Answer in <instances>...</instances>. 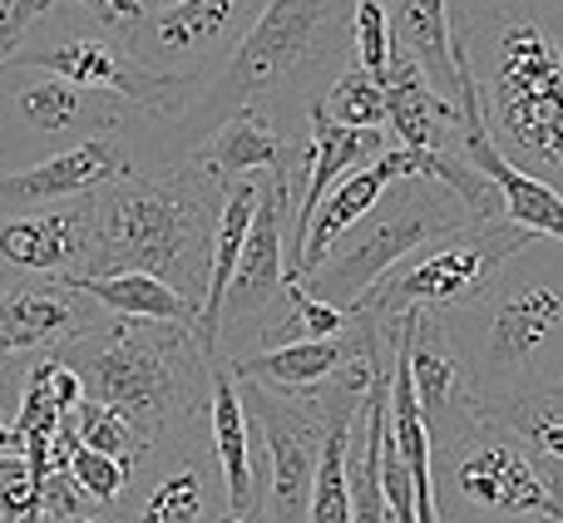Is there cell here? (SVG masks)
<instances>
[{
	"label": "cell",
	"mask_w": 563,
	"mask_h": 523,
	"mask_svg": "<svg viewBox=\"0 0 563 523\" xmlns=\"http://www.w3.org/2000/svg\"><path fill=\"white\" fill-rule=\"evenodd\" d=\"M79 523H109V514H104V509H99V514H89V519H79Z\"/></svg>",
	"instance_id": "cell-36"
},
{
	"label": "cell",
	"mask_w": 563,
	"mask_h": 523,
	"mask_svg": "<svg viewBox=\"0 0 563 523\" xmlns=\"http://www.w3.org/2000/svg\"><path fill=\"white\" fill-rule=\"evenodd\" d=\"M396 30H390V0H351V59L366 75L386 79Z\"/></svg>",
	"instance_id": "cell-27"
},
{
	"label": "cell",
	"mask_w": 563,
	"mask_h": 523,
	"mask_svg": "<svg viewBox=\"0 0 563 523\" xmlns=\"http://www.w3.org/2000/svg\"><path fill=\"white\" fill-rule=\"evenodd\" d=\"M238 390H243L247 420L257 425L263 455H267L257 519L263 523H307L327 420H321V410L311 405V400H287V396H277V390L257 386V380H238Z\"/></svg>",
	"instance_id": "cell-13"
},
{
	"label": "cell",
	"mask_w": 563,
	"mask_h": 523,
	"mask_svg": "<svg viewBox=\"0 0 563 523\" xmlns=\"http://www.w3.org/2000/svg\"><path fill=\"white\" fill-rule=\"evenodd\" d=\"M390 30H396V45L416 55V65L426 69L430 85L465 114V124H485L475 79L460 65V49H455L450 0H390Z\"/></svg>",
	"instance_id": "cell-17"
},
{
	"label": "cell",
	"mask_w": 563,
	"mask_h": 523,
	"mask_svg": "<svg viewBox=\"0 0 563 523\" xmlns=\"http://www.w3.org/2000/svg\"><path fill=\"white\" fill-rule=\"evenodd\" d=\"M99 316L104 307L89 291L0 267V366L30 370L40 356H55L75 336H85Z\"/></svg>",
	"instance_id": "cell-14"
},
{
	"label": "cell",
	"mask_w": 563,
	"mask_h": 523,
	"mask_svg": "<svg viewBox=\"0 0 563 523\" xmlns=\"http://www.w3.org/2000/svg\"><path fill=\"white\" fill-rule=\"evenodd\" d=\"M460 223H470V213L445 183L420 178V174L396 178V183L380 193V203L371 208L366 218H356V223L336 237V247L321 257V267L307 271L301 281H307L321 301L351 311V307H361V297H366L390 267H400V262L410 253H420L430 237L450 233V227H460Z\"/></svg>",
	"instance_id": "cell-7"
},
{
	"label": "cell",
	"mask_w": 563,
	"mask_h": 523,
	"mask_svg": "<svg viewBox=\"0 0 563 523\" xmlns=\"http://www.w3.org/2000/svg\"><path fill=\"white\" fill-rule=\"evenodd\" d=\"M470 400L563 380V243L534 237L470 301L440 311Z\"/></svg>",
	"instance_id": "cell-3"
},
{
	"label": "cell",
	"mask_w": 563,
	"mask_h": 523,
	"mask_svg": "<svg viewBox=\"0 0 563 523\" xmlns=\"http://www.w3.org/2000/svg\"><path fill=\"white\" fill-rule=\"evenodd\" d=\"M534 243V233L515 227L509 218H470L450 233L430 237L420 253L390 267L376 287L361 297V311L376 321H400L410 311H450L470 301L519 247ZM356 311V307H351Z\"/></svg>",
	"instance_id": "cell-8"
},
{
	"label": "cell",
	"mask_w": 563,
	"mask_h": 523,
	"mask_svg": "<svg viewBox=\"0 0 563 523\" xmlns=\"http://www.w3.org/2000/svg\"><path fill=\"white\" fill-rule=\"evenodd\" d=\"M223 523H263V519H257V514H228Z\"/></svg>",
	"instance_id": "cell-35"
},
{
	"label": "cell",
	"mask_w": 563,
	"mask_h": 523,
	"mask_svg": "<svg viewBox=\"0 0 563 523\" xmlns=\"http://www.w3.org/2000/svg\"><path fill=\"white\" fill-rule=\"evenodd\" d=\"M263 5L267 0H168L148 10L144 25L129 35V55L154 75L184 79L203 94V85L253 30Z\"/></svg>",
	"instance_id": "cell-11"
},
{
	"label": "cell",
	"mask_w": 563,
	"mask_h": 523,
	"mask_svg": "<svg viewBox=\"0 0 563 523\" xmlns=\"http://www.w3.org/2000/svg\"><path fill=\"white\" fill-rule=\"evenodd\" d=\"M321 420H327V435H321V465H317L307 523H351V435H356L361 415H321Z\"/></svg>",
	"instance_id": "cell-25"
},
{
	"label": "cell",
	"mask_w": 563,
	"mask_h": 523,
	"mask_svg": "<svg viewBox=\"0 0 563 523\" xmlns=\"http://www.w3.org/2000/svg\"><path fill=\"white\" fill-rule=\"evenodd\" d=\"M371 326H376V316L356 307V321L341 336H301V341H282L273 350H247V356H223V360L233 366L238 380H257V386L277 390L287 400H317V390L361 350Z\"/></svg>",
	"instance_id": "cell-16"
},
{
	"label": "cell",
	"mask_w": 563,
	"mask_h": 523,
	"mask_svg": "<svg viewBox=\"0 0 563 523\" xmlns=\"http://www.w3.org/2000/svg\"><path fill=\"white\" fill-rule=\"evenodd\" d=\"M435 445V499L445 519H534L559 504V489L529 449L505 425L485 420L475 405L450 410L430 425Z\"/></svg>",
	"instance_id": "cell-6"
},
{
	"label": "cell",
	"mask_w": 563,
	"mask_h": 523,
	"mask_svg": "<svg viewBox=\"0 0 563 523\" xmlns=\"http://www.w3.org/2000/svg\"><path fill=\"white\" fill-rule=\"evenodd\" d=\"M485 420L505 425L519 445L529 449L544 479L563 494V380L554 386L525 390V396H495V400H470Z\"/></svg>",
	"instance_id": "cell-23"
},
{
	"label": "cell",
	"mask_w": 563,
	"mask_h": 523,
	"mask_svg": "<svg viewBox=\"0 0 563 523\" xmlns=\"http://www.w3.org/2000/svg\"><path fill=\"white\" fill-rule=\"evenodd\" d=\"M194 164H203L218 183H233V178L257 174V168L291 178V134H282L257 109H238L194 148Z\"/></svg>",
	"instance_id": "cell-22"
},
{
	"label": "cell",
	"mask_w": 563,
	"mask_h": 523,
	"mask_svg": "<svg viewBox=\"0 0 563 523\" xmlns=\"http://www.w3.org/2000/svg\"><path fill=\"white\" fill-rule=\"evenodd\" d=\"M455 148L499 188V208H505L509 223L534 233V237H554V243H563V193L554 183H544V178H534L529 168H519L515 158L489 138L485 124H460Z\"/></svg>",
	"instance_id": "cell-19"
},
{
	"label": "cell",
	"mask_w": 563,
	"mask_h": 523,
	"mask_svg": "<svg viewBox=\"0 0 563 523\" xmlns=\"http://www.w3.org/2000/svg\"><path fill=\"white\" fill-rule=\"evenodd\" d=\"M495 5H519V10H544V15H549V0H450V15H455V10H495Z\"/></svg>",
	"instance_id": "cell-32"
},
{
	"label": "cell",
	"mask_w": 563,
	"mask_h": 523,
	"mask_svg": "<svg viewBox=\"0 0 563 523\" xmlns=\"http://www.w3.org/2000/svg\"><path fill=\"white\" fill-rule=\"evenodd\" d=\"M208 439L223 465L228 479V509L233 514H257L263 504V469L253 459V420H247L243 390L223 356L213 360V380H208Z\"/></svg>",
	"instance_id": "cell-21"
},
{
	"label": "cell",
	"mask_w": 563,
	"mask_h": 523,
	"mask_svg": "<svg viewBox=\"0 0 563 523\" xmlns=\"http://www.w3.org/2000/svg\"><path fill=\"white\" fill-rule=\"evenodd\" d=\"M396 178H416V164H410V154L400 144H386L371 164L351 168L346 178H341L336 188H331L327 198H321L317 218H311L307 227V243H301V262H297V277H307V271L321 267V257L336 247V237L346 233L356 218H366L371 208L380 203V193H386Z\"/></svg>",
	"instance_id": "cell-20"
},
{
	"label": "cell",
	"mask_w": 563,
	"mask_h": 523,
	"mask_svg": "<svg viewBox=\"0 0 563 523\" xmlns=\"http://www.w3.org/2000/svg\"><path fill=\"white\" fill-rule=\"evenodd\" d=\"M445 523H529V519H445Z\"/></svg>",
	"instance_id": "cell-34"
},
{
	"label": "cell",
	"mask_w": 563,
	"mask_h": 523,
	"mask_svg": "<svg viewBox=\"0 0 563 523\" xmlns=\"http://www.w3.org/2000/svg\"><path fill=\"white\" fill-rule=\"evenodd\" d=\"M0 267L75 287L95 267V198L0 213Z\"/></svg>",
	"instance_id": "cell-15"
},
{
	"label": "cell",
	"mask_w": 563,
	"mask_h": 523,
	"mask_svg": "<svg viewBox=\"0 0 563 523\" xmlns=\"http://www.w3.org/2000/svg\"><path fill=\"white\" fill-rule=\"evenodd\" d=\"M75 287L89 291L104 311H119V316L198 326V301L184 297L178 287H168L164 277H148V271H99V277H79Z\"/></svg>",
	"instance_id": "cell-24"
},
{
	"label": "cell",
	"mask_w": 563,
	"mask_h": 523,
	"mask_svg": "<svg viewBox=\"0 0 563 523\" xmlns=\"http://www.w3.org/2000/svg\"><path fill=\"white\" fill-rule=\"evenodd\" d=\"M75 425H79V445L99 449V455H114V459H124V465H134V459L144 455L139 430L129 425L119 410L99 405V400H89V396H85V405L75 410Z\"/></svg>",
	"instance_id": "cell-28"
},
{
	"label": "cell",
	"mask_w": 563,
	"mask_h": 523,
	"mask_svg": "<svg viewBox=\"0 0 563 523\" xmlns=\"http://www.w3.org/2000/svg\"><path fill=\"white\" fill-rule=\"evenodd\" d=\"M5 449H20V439H15V425H10V410L0 405V455Z\"/></svg>",
	"instance_id": "cell-33"
},
{
	"label": "cell",
	"mask_w": 563,
	"mask_h": 523,
	"mask_svg": "<svg viewBox=\"0 0 563 523\" xmlns=\"http://www.w3.org/2000/svg\"><path fill=\"white\" fill-rule=\"evenodd\" d=\"M55 356L79 370L89 400L119 410L139 430L144 449L208 420L213 360L203 356L194 326L104 311Z\"/></svg>",
	"instance_id": "cell-4"
},
{
	"label": "cell",
	"mask_w": 563,
	"mask_h": 523,
	"mask_svg": "<svg viewBox=\"0 0 563 523\" xmlns=\"http://www.w3.org/2000/svg\"><path fill=\"white\" fill-rule=\"evenodd\" d=\"M109 523H223L228 479L208 439V420L184 435H168L134 459L129 489L104 509Z\"/></svg>",
	"instance_id": "cell-10"
},
{
	"label": "cell",
	"mask_w": 563,
	"mask_h": 523,
	"mask_svg": "<svg viewBox=\"0 0 563 523\" xmlns=\"http://www.w3.org/2000/svg\"><path fill=\"white\" fill-rule=\"evenodd\" d=\"M0 523H40V479L25 449L0 455Z\"/></svg>",
	"instance_id": "cell-29"
},
{
	"label": "cell",
	"mask_w": 563,
	"mask_h": 523,
	"mask_svg": "<svg viewBox=\"0 0 563 523\" xmlns=\"http://www.w3.org/2000/svg\"><path fill=\"white\" fill-rule=\"evenodd\" d=\"M139 114L148 109L119 94L65 85L59 75L30 65H0V174L40 164L45 154H59L99 129L134 124Z\"/></svg>",
	"instance_id": "cell-9"
},
{
	"label": "cell",
	"mask_w": 563,
	"mask_h": 523,
	"mask_svg": "<svg viewBox=\"0 0 563 523\" xmlns=\"http://www.w3.org/2000/svg\"><path fill=\"white\" fill-rule=\"evenodd\" d=\"M59 0H0V65L20 49V40L55 10Z\"/></svg>",
	"instance_id": "cell-31"
},
{
	"label": "cell",
	"mask_w": 563,
	"mask_h": 523,
	"mask_svg": "<svg viewBox=\"0 0 563 523\" xmlns=\"http://www.w3.org/2000/svg\"><path fill=\"white\" fill-rule=\"evenodd\" d=\"M69 475L79 479V489H85L99 509H109V504H119V494L129 489L134 465H124V459H114V455H99V449L79 445L75 459H69Z\"/></svg>",
	"instance_id": "cell-30"
},
{
	"label": "cell",
	"mask_w": 563,
	"mask_h": 523,
	"mask_svg": "<svg viewBox=\"0 0 563 523\" xmlns=\"http://www.w3.org/2000/svg\"><path fill=\"white\" fill-rule=\"evenodd\" d=\"M455 49L485 129L519 168L563 193V35L544 10H455Z\"/></svg>",
	"instance_id": "cell-2"
},
{
	"label": "cell",
	"mask_w": 563,
	"mask_h": 523,
	"mask_svg": "<svg viewBox=\"0 0 563 523\" xmlns=\"http://www.w3.org/2000/svg\"><path fill=\"white\" fill-rule=\"evenodd\" d=\"M287 233H291V178L267 174L263 198H257L253 227H247L243 262L223 297L218 316V356H247L257 350L263 326L287 307Z\"/></svg>",
	"instance_id": "cell-12"
},
{
	"label": "cell",
	"mask_w": 563,
	"mask_h": 523,
	"mask_svg": "<svg viewBox=\"0 0 563 523\" xmlns=\"http://www.w3.org/2000/svg\"><path fill=\"white\" fill-rule=\"evenodd\" d=\"M321 109L346 129H386V85L351 59V65L327 85Z\"/></svg>",
	"instance_id": "cell-26"
},
{
	"label": "cell",
	"mask_w": 563,
	"mask_h": 523,
	"mask_svg": "<svg viewBox=\"0 0 563 523\" xmlns=\"http://www.w3.org/2000/svg\"><path fill=\"white\" fill-rule=\"evenodd\" d=\"M386 138L410 154H435V148H455V134L465 124L455 104L426 79L410 49H390L386 65Z\"/></svg>",
	"instance_id": "cell-18"
},
{
	"label": "cell",
	"mask_w": 563,
	"mask_h": 523,
	"mask_svg": "<svg viewBox=\"0 0 563 523\" xmlns=\"http://www.w3.org/2000/svg\"><path fill=\"white\" fill-rule=\"evenodd\" d=\"M351 65V0H267L203 94L174 119L194 154L228 114L257 109L297 138L327 85Z\"/></svg>",
	"instance_id": "cell-1"
},
{
	"label": "cell",
	"mask_w": 563,
	"mask_h": 523,
	"mask_svg": "<svg viewBox=\"0 0 563 523\" xmlns=\"http://www.w3.org/2000/svg\"><path fill=\"white\" fill-rule=\"evenodd\" d=\"M223 188L203 164L184 158L174 168H134L95 198V267L148 271L203 307L213 227L223 213Z\"/></svg>",
	"instance_id": "cell-5"
}]
</instances>
